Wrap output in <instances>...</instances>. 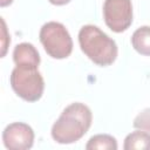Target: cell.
<instances>
[{
    "instance_id": "obj_1",
    "label": "cell",
    "mask_w": 150,
    "mask_h": 150,
    "mask_svg": "<svg viewBox=\"0 0 150 150\" xmlns=\"http://www.w3.org/2000/svg\"><path fill=\"white\" fill-rule=\"evenodd\" d=\"M93 122V112L88 105L74 102L67 105L60 117L54 122L50 135L60 144H71L80 141L89 130Z\"/></svg>"
},
{
    "instance_id": "obj_2",
    "label": "cell",
    "mask_w": 150,
    "mask_h": 150,
    "mask_svg": "<svg viewBox=\"0 0 150 150\" xmlns=\"http://www.w3.org/2000/svg\"><path fill=\"white\" fill-rule=\"evenodd\" d=\"M79 45L84 55L101 67L112 64L118 54L115 40L94 25L81 27L79 32Z\"/></svg>"
},
{
    "instance_id": "obj_3",
    "label": "cell",
    "mask_w": 150,
    "mask_h": 150,
    "mask_svg": "<svg viewBox=\"0 0 150 150\" xmlns=\"http://www.w3.org/2000/svg\"><path fill=\"white\" fill-rule=\"evenodd\" d=\"M39 39L46 53L53 59H66L73 52V39L61 22H46L40 29Z\"/></svg>"
},
{
    "instance_id": "obj_4",
    "label": "cell",
    "mask_w": 150,
    "mask_h": 150,
    "mask_svg": "<svg viewBox=\"0 0 150 150\" xmlns=\"http://www.w3.org/2000/svg\"><path fill=\"white\" fill-rule=\"evenodd\" d=\"M9 83L14 93L27 102L39 101L45 91V80L38 69L18 67L12 70Z\"/></svg>"
},
{
    "instance_id": "obj_5",
    "label": "cell",
    "mask_w": 150,
    "mask_h": 150,
    "mask_svg": "<svg viewBox=\"0 0 150 150\" xmlns=\"http://www.w3.org/2000/svg\"><path fill=\"white\" fill-rule=\"evenodd\" d=\"M103 19L107 27L112 32L127 30L132 23L131 0H104Z\"/></svg>"
},
{
    "instance_id": "obj_6",
    "label": "cell",
    "mask_w": 150,
    "mask_h": 150,
    "mask_svg": "<svg viewBox=\"0 0 150 150\" xmlns=\"http://www.w3.org/2000/svg\"><path fill=\"white\" fill-rule=\"evenodd\" d=\"M34 131L23 122L9 123L2 131L4 145L9 150H27L34 144Z\"/></svg>"
},
{
    "instance_id": "obj_7",
    "label": "cell",
    "mask_w": 150,
    "mask_h": 150,
    "mask_svg": "<svg viewBox=\"0 0 150 150\" xmlns=\"http://www.w3.org/2000/svg\"><path fill=\"white\" fill-rule=\"evenodd\" d=\"M13 61L15 66L23 68H33L38 69L41 59L38 49L34 45L29 42H21L14 47L13 50Z\"/></svg>"
},
{
    "instance_id": "obj_8",
    "label": "cell",
    "mask_w": 150,
    "mask_h": 150,
    "mask_svg": "<svg viewBox=\"0 0 150 150\" xmlns=\"http://www.w3.org/2000/svg\"><path fill=\"white\" fill-rule=\"evenodd\" d=\"M124 150H150V134L148 131L137 129L127 135L123 143Z\"/></svg>"
},
{
    "instance_id": "obj_9",
    "label": "cell",
    "mask_w": 150,
    "mask_h": 150,
    "mask_svg": "<svg viewBox=\"0 0 150 150\" xmlns=\"http://www.w3.org/2000/svg\"><path fill=\"white\" fill-rule=\"evenodd\" d=\"M131 45L138 54L150 56V26L137 28L132 33Z\"/></svg>"
},
{
    "instance_id": "obj_10",
    "label": "cell",
    "mask_w": 150,
    "mask_h": 150,
    "mask_svg": "<svg viewBox=\"0 0 150 150\" xmlns=\"http://www.w3.org/2000/svg\"><path fill=\"white\" fill-rule=\"evenodd\" d=\"M118 148L117 141L115 137L108 134H97L89 138V141L86 144L87 150H116Z\"/></svg>"
},
{
    "instance_id": "obj_11",
    "label": "cell",
    "mask_w": 150,
    "mask_h": 150,
    "mask_svg": "<svg viewBox=\"0 0 150 150\" xmlns=\"http://www.w3.org/2000/svg\"><path fill=\"white\" fill-rule=\"evenodd\" d=\"M132 125L135 129H141L150 134V108L143 109L134 120Z\"/></svg>"
},
{
    "instance_id": "obj_12",
    "label": "cell",
    "mask_w": 150,
    "mask_h": 150,
    "mask_svg": "<svg viewBox=\"0 0 150 150\" xmlns=\"http://www.w3.org/2000/svg\"><path fill=\"white\" fill-rule=\"evenodd\" d=\"M1 23H2V39H1V47H2V52H1V57H4V56L6 55L7 47H8V45L11 43V39H9L8 33H7V28H6V23H5L4 18H1Z\"/></svg>"
},
{
    "instance_id": "obj_13",
    "label": "cell",
    "mask_w": 150,
    "mask_h": 150,
    "mask_svg": "<svg viewBox=\"0 0 150 150\" xmlns=\"http://www.w3.org/2000/svg\"><path fill=\"white\" fill-rule=\"evenodd\" d=\"M48 1L53 5H55V6H63V5L69 4L71 0H48Z\"/></svg>"
},
{
    "instance_id": "obj_14",
    "label": "cell",
    "mask_w": 150,
    "mask_h": 150,
    "mask_svg": "<svg viewBox=\"0 0 150 150\" xmlns=\"http://www.w3.org/2000/svg\"><path fill=\"white\" fill-rule=\"evenodd\" d=\"M12 2H13V0H0V6L6 7V6H9Z\"/></svg>"
}]
</instances>
